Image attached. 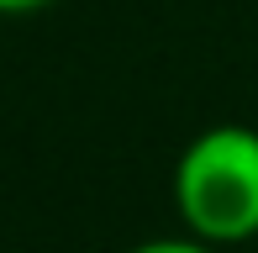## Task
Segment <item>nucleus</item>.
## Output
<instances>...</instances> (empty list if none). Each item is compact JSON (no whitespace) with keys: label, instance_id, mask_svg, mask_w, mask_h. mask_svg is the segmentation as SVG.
Segmentation results:
<instances>
[{"label":"nucleus","instance_id":"nucleus-1","mask_svg":"<svg viewBox=\"0 0 258 253\" xmlns=\"http://www.w3.org/2000/svg\"><path fill=\"white\" fill-rule=\"evenodd\" d=\"M179 227L216 248L258 237V126L211 121L179 148L169 174Z\"/></svg>","mask_w":258,"mask_h":253},{"label":"nucleus","instance_id":"nucleus-2","mask_svg":"<svg viewBox=\"0 0 258 253\" xmlns=\"http://www.w3.org/2000/svg\"><path fill=\"white\" fill-rule=\"evenodd\" d=\"M126 253H232V248H216V243H206V237H195V232H163V237H143V243H132Z\"/></svg>","mask_w":258,"mask_h":253},{"label":"nucleus","instance_id":"nucleus-3","mask_svg":"<svg viewBox=\"0 0 258 253\" xmlns=\"http://www.w3.org/2000/svg\"><path fill=\"white\" fill-rule=\"evenodd\" d=\"M53 0H0V16H37V11H48Z\"/></svg>","mask_w":258,"mask_h":253}]
</instances>
